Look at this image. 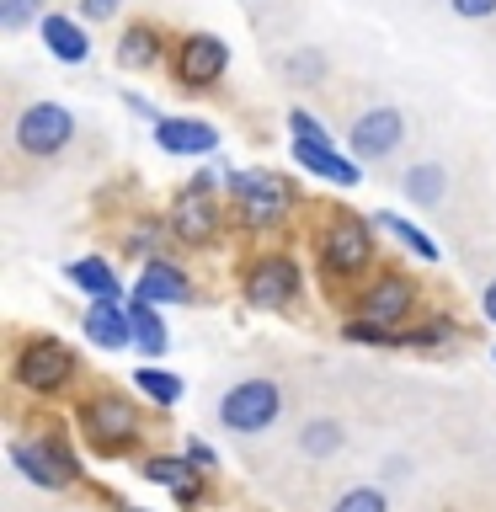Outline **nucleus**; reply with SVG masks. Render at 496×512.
<instances>
[{
  "label": "nucleus",
  "mask_w": 496,
  "mask_h": 512,
  "mask_svg": "<svg viewBox=\"0 0 496 512\" xmlns=\"http://www.w3.org/2000/svg\"><path fill=\"white\" fill-rule=\"evenodd\" d=\"M70 139H75V118L59 102H32V107L16 112V123H11V150L27 155V160L59 155Z\"/></svg>",
  "instance_id": "obj_1"
},
{
  "label": "nucleus",
  "mask_w": 496,
  "mask_h": 512,
  "mask_svg": "<svg viewBox=\"0 0 496 512\" xmlns=\"http://www.w3.org/2000/svg\"><path fill=\"white\" fill-rule=\"evenodd\" d=\"M278 411H283V390L272 379H240L230 384V395L219 400V422L230 427V432H267L272 422H278Z\"/></svg>",
  "instance_id": "obj_2"
},
{
  "label": "nucleus",
  "mask_w": 496,
  "mask_h": 512,
  "mask_svg": "<svg viewBox=\"0 0 496 512\" xmlns=\"http://www.w3.org/2000/svg\"><path fill=\"white\" fill-rule=\"evenodd\" d=\"M16 384L22 390H38V395H48V390H64L70 384V374H75V352L64 347V342H54V336H32V342L16 352Z\"/></svg>",
  "instance_id": "obj_3"
},
{
  "label": "nucleus",
  "mask_w": 496,
  "mask_h": 512,
  "mask_svg": "<svg viewBox=\"0 0 496 512\" xmlns=\"http://www.w3.org/2000/svg\"><path fill=\"white\" fill-rule=\"evenodd\" d=\"M400 139H406V118H400L395 107H368L352 118L347 128V144H352V155L368 160V166H379V160H390L400 150Z\"/></svg>",
  "instance_id": "obj_4"
},
{
  "label": "nucleus",
  "mask_w": 496,
  "mask_h": 512,
  "mask_svg": "<svg viewBox=\"0 0 496 512\" xmlns=\"http://www.w3.org/2000/svg\"><path fill=\"white\" fill-rule=\"evenodd\" d=\"M224 64H230V48H224V38H214V32H192V38H182V48H176V80H182L187 91H208L224 75Z\"/></svg>",
  "instance_id": "obj_5"
},
{
  "label": "nucleus",
  "mask_w": 496,
  "mask_h": 512,
  "mask_svg": "<svg viewBox=\"0 0 496 512\" xmlns=\"http://www.w3.org/2000/svg\"><path fill=\"white\" fill-rule=\"evenodd\" d=\"M235 192H240V208H246L251 224H272L294 208V187L272 171H240L235 176Z\"/></svg>",
  "instance_id": "obj_6"
},
{
  "label": "nucleus",
  "mask_w": 496,
  "mask_h": 512,
  "mask_svg": "<svg viewBox=\"0 0 496 512\" xmlns=\"http://www.w3.org/2000/svg\"><path fill=\"white\" fill-rule=\"evenodd\" d=\"M294 294H299V267L288 262V256H262V262L246 272V299L262 304V310H283Z\"/></svg>",
  "instance_id": "obj_7"
},
{
  "label": "nucleus",
  "mask_w": 496,
  "mask_h": 512,
  "mask_svg": "<svg viewBox=\"0 0 496 512\" xmlns=\"http://www.w3.org/2000/svg\"><path fill=\"white\" fill-rule=\"evenodd\" d=\"M320 256H326V267L336 272H358L368 267V256H374V240H368V224L363 219H331L326 240H320Z\"/></svg>",
  "instance_id": "obj_8"
},
{
  "label": "nucleus",
  "mask_w": 496,
  "mask_h": 512,
  "mask_svg": "<svg viewBox=\"0 0 496 512\" xmlns=\"http://www.w3.org/2000/svg\"><path fill=\"white\" fill-rule=\"evenodd\" d=\"M134 427H139V416H134V406H128V400H118V395H102V400H91V406H86V432H91L102 448L128 443V438H134Z\"/></svg>",
  "instance_id": "obj_9"
},
{
  "label": "nucleus",
  "mask_w": 496,
  "mask_h": 512,
  "mask_svg": "<svg viewBox=\"0 0 496 512\" xmlns=\"http://www.w3.org/2000/svg\"><path fill=\"white\" fill-rule=\"evenodd\" d=\"M11 459H16V470H22L32 486H64L70 480V454L54 443H11Z\"/></svg>",
  "instance_id": "obj_10"
},
{
  "label": "nucleus",
  "mask_w": 496,
  "mask_h": 512,
  "mask_svg": "<svg viewBox=\"0 0 496 512\" xmlns=\"http://www.w3.org/2000/svg\"><path fill=\"white\" fill-rule=\"evenodd\" d=\"M155 144L166 155H208L219 144V128L203 118H160L155 123Z\"/></svg>",
  "instance_id": "obj_11"
},
{
  "label": "nucleus",
  "mask_w": 496,
  "mask_h": 512,
  "mask_svg": "<svg viewBox=\"0 0 496 512\" xmlns=\"http://www.w3.org/2000/svg\"><path fill=\"white\" fill-rule=\"evenodd\" d=\"M171 230L187 240V246H203V240H214V230H219V208H214V198L208 192H182L176 198V208H171Z\"/></svg>",
  "instance_id": "obj_12"
},
{
  "label": "nucleus",
  "mask_w": 496,
  "mask_h": 512,
  "mask_svg": "<svg viewBox=\"0 0 496 512\" xmlns=\"http://www.w3.org/2000/svg\"><path fill=\"white\" fill-rule=\"evenodd\" d=\"M358 304H363V315L374 320V326H395V320L416 304V288H411L406 278H379Z\"/></svg>",
  "instance_id": "obj_13"
},
{
  "label": "nucleus",
  "mask_w": 496,
  "mask_h": 512,
  "mask_svg": "<svg viewBox=\"0 0 496 512\" xmlns=\"http://www.w3.org/2000/svg\"><path fill=\"white\" fill-rule=\"evenodd\" d=\"M400 192H406L411 203H422V208H438L443 192H448V171L438 166V160H416V166H406V176H400Z\"/></svg>",
  "instance_id": "obj_14"
},
{
  "label": "nucleus",
  "mask_w": 496,
  "mask_h": 512,
  "mask_svg": "<svg viewBox=\"0 0 496 512\" xmlns=\"http://www.w3.org/2000/svg\"><path fill=\"white\" fill-rule=\"evenodd\" d=\"M43 43H48V54L64 59V64H80V59L91 54L86 27L70 22V16H43Z\"/></svg>",
  "instance_id": "obj_15"
},
{
  "label": "nucleus",
  "mask_w": 496,
  "mask_h": 512,
  "mask_svg": "<svg viewBox=\"0 0 496 512\" xmlns=\"http://www.w3.org/2000/svg\"><path fill=\"white\" fill-rule=\"evenodd\" d=\"M134 299H144V304H182L187 299V278L171 262H150L144 278H139V288H134Z\"/></svg>",
  "instance_id": "obj_16"
},
{
  "label": "nucleus",
  "mask_w": 496,
  "mask_h": 512,
  "mask_svg": "<svg viewBox=\"0 0 496 512\" xmlns=\"http://www.w3.org/2000/svg\"><path fill=\"white\" fill-rule=\"evenodd\" d=\"M294 160L304 171H315V176H326V182H342V187H352L358 182V166H352L347 155H336V150H326V144H294Z\"/></svg>",
  "instance_id": "obj_17"
},
{
  "label": "nucleus",
  "mask_w": 496,
  "mask_h": 512,
  "mask_svg": "<svg viewBox=\"0 0 496 512\" xmlns=\"http://www.w3.org/2000/svg\"><path fill=\"white\" fill-rule=\"evenodd\" d=\"M86 336L96 347H128V342H134L128 310H118V304H91V310H86Z\"/></svg>",
  "instance_id": "obj_18"
},
{
  "label": "nucleus",
  "mask_w": 496,
  "mask_h": 512,
  "mask_svg": "<svg viewBox=\"0 0 496 512\" xmlns=\"http://www.w3.org/2000/svg\"><path fill=\"white\" fill-rule=\"evenodd\" d=\"M347 448V427L336 422V416H315V422L299 427V454L304 459H331Z\"/></svg>",
  "instance_id": "obj_19"
},
{
  "label": "nucleus",
  "mask_w": 496,
  "mask_h": 512,
  "mask_svg": "<svg viewBox=\"0 0 496 512\" xmlns=\"http://www.w3.org/2000/svg\"><path fill=\"white\" fill-rule=\"evenodd\" d=\"M155 59H160V32L150 22L128 27L123 43H118V64H123V70H150Z\"/></svg>",
  "instance_id": "obj_20"
},
{
  "label": "nucleus",
  "mask_w": 496,
  "mask_h": 512,
  "mask_svg": "<svg viewBox=\"0 0 496 512\" xmlns=\"http://www.w3.org/2000/svg\"><path fill=\"white\" fill-rule=\"evenodd\" d=\"M128 326H134V347L139 352H166V326H160V315H155V304H144V299H128Z\"/></svg>",
  "instance_id": "obj_21"
},
{
  "label": "nucleus",
  "mask_w": 496,
  "mask_h": 512,
  "mask_svg": "<svg viewBox=\"0 0 496 512\" xmlns=\"http://www.w3.org/2000/svg\"><path fill=\"white\" fill-rule=\"evenodd\" d=\"M70 278L86 288V294H96V304H118V278L96 262V256H86V262H70Z\"/></svg>",
  "instance_id": "obj_22"
},
{
  "label": "nucleus",
  "mask_w": 496,
  "mask_h": 512,
  "mask_svg": "<svg viewBox=\"0 0 496 512\" xmlns=\"http://www.w3.org/2000/svg\"><path fill=\"white\" fill-rule=\"evenodd\" d=\"M144 475H150L155 486H171L182 502H192V496H198V475H192L182 459H150V470H144Z\"/></svg>",
  "instance_id": "obj_23"
},
{
  "label": "nucleus",
  "mask_w": 496,
  "mask_h": 512,
  "mask_svg": "<svg viewBox=\"0 0 496 512\" xmlns=\"http://www.w3.org/2000/svg\"><path fill=\"white\" fill-rule=\"evenodd\" d=\"M326 54H315V48H299V54L283 59V80H294V86H326Z\"/></svg>",
  "instance_id": "obj_24"
},
{
  "label": "nucleus",
  "mask_w": 496,
  "mask_h": 512,
  "mask_svg": "<svg viewBox=\"0 0 496 512\" xmlns=\"http://www.w3.org/2000/svg\"><path fill=\"white\" fill-rule=\"evenodd\" d=\"M134 384H139L150 400H160V406H176V400H182V379H176V374H160V368H139Z\"/></svg>",
  "instance_id": "obj_25"
},
{
  "label": "nucleus",
  "mask_w": 496,
  "mask_h": 512,
  "mask_svg": "<svg viewBox=\"0 0 496 512\" xmlns=\"http://www.w3.org/2000/svg\"><path fill=\"white\" fill-rule=\"evenodd\" d=\"M374 224H379V230H390V235L400 240V246H411L416 256H427V262H432V256H438V246H432V240H427L422 230H416V224L395 219V214H374Z\"/></svg>",
  "instance_id": "obj_26"
},
{
  "label": "nucleus",
  "mask_w": 496,
  "mask_h": 512,
  "mask_svg": "<svg viewBox=\"0 0 496 512\" xmlns=\"http://www.w3.org/2000/svg\"><path fill=\"white\" fill-rule=\"evenodd\" d=\"M331 512H390V502H384V491H374V486H352V491L336 496Z\"/></svg>",
  "instance_id": "obj_27"
},
{
  "label": "nucleus",
  "mask_w": 496,
  "mask_h": 512,
  "mask_svg": "<svg viewBox=\"0 0 496 512\" xmlns=\"http://www.w3.org/2000/svg\"><path fill=\"white\" fill-rule=\"evenodd\" d=\"M32 16H43V0H0V27L6 32H22Z\"/></svg>",
  "instance_id": "obj_28"
},
{
  "label": "nucleus",
  "mask_w": 496,
  "mask_h": 512,
  "mask_svg": "<svg viewBox=\"0 0 496 512\" xmlns=\"http://www.w3.org/2000/svg\"><path fill=\"white\" fill-rule=\"evenodd\" d=\"M288 128H294V144H326V150H331V134H326V128H320V118H310V112H288Z\"/></svg>",
  "instance_id": "obj_29"
},
{
  "label": "nucleus",
  "mask_w": 496,
  "mask_h": 512,
  "mask_svg": "<svg viewBox=\"0 0 496 512\" xmlns=\"http://www.w3.org/2000/svg\"><path fill=\"white\" fill-rule=\"evenodd\" d=\"M342 336H347V342H368V347H379V342H395V336H390V326H374V320H358V326H347Z\"/></svg>",
  "instance_id": "obj_30"
},
{
  "label": "nucleus",
  "mask_w": 496,
  "mask_h": 512,
  "mask_svg": "<svg viewBox=\"0 0 496 512\" xmlns=\"http://www.w3.org/2000/svg\"><path fill=\"white\" fill-rule=\"evenodd\" d=\"M454 6V16H470V22H486V16H496V0H448Z\"/></svg>",
  "instance_id": "obj_31"
},
{
  "label": "nucleus",
  "mask_w": 496,
  "mask_h": 512,
  "mask_svg": "<svg viewBox=\"0 0 496 512\" xmlns=\"http://www.w3.org/2000/svg\"><path fill=\"white\" fill-rule=\"evenodd\" d=\"M118 6L123 0H80V16L86 22H107V16H118Z\"/></svg>",
  "instance_id": "obj_32"
},
{
  "label": "nucleus",
  "mask_w": 496,
  "mask_h": 512,
  "mask_svg": "<svg viewBox=\"0 0 496 512\" xmlns=\"http://www.w3.org/2000/svg\"><path fill=\"white\" fill-rule=\"evenodd\" d=\"M187 454H192V464H203V470H208V464H214V448H208V443H192Z\"/></svg>",
  "instance_id": "obj_33"
},
{
  "label": "nucleus",
  "mask_w": 496,
  "mask_h": 512,
  "mask_svg": "<svg viewBox=\"0 0 496 512\" xmlns=\"http://www.w3.org/2000/svg\"><path fill=\"white\" fill-rule=\"evenodd\" d=\"M480 310H486V320H496V278L486 283V294H480Z\"/></svg>",
  "instance_id": "obj_34"
},
{
  "label": "nucleus",
  "mask_w": 496,
  "mask_h": 512,
  "mask_svg": "<svg viewBox=\"0 0 496 512\" xmlns=\"http://www.w3.org/2000/svg\"><path fill=\"white\" fill-rule=\"evenodd\" d=\"M128 512H139V507H128Z\"/></svg>",
  "instance_id": "obj_35"
}]
</instances>
